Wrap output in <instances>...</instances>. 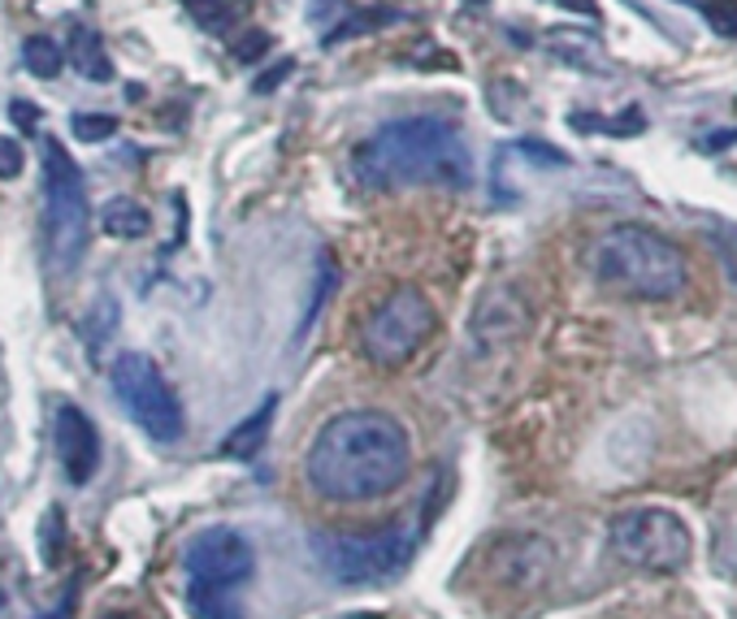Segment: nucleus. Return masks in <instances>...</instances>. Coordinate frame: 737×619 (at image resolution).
Returning a JSON list of instances; mask_svg holds the SVG:
<instances>
[{"mask_svg": "<svg viewBox=\"0 0 737 619\" xmlns=\"http://www.w3.org/2000/svg\"><path fill=\"white\" fill-rule=\"evenodd\" d=\"M57 455L70 485H87L100 468V433L91 424V416L78 408H62L57 412Z\"/></svg>", "mask_w": 737, "mask_h": 619, "instance_id": "nucleus-11", "label": "nucleus"}, {"mask_svg": "<svg viewBox=\"0 0 737 619\" xmlns=\"http://www.w3.org/2000/svg\"><path fill=\"white\" fill-rule=\"evenodd\" d=\"M274 412H278V399L270 395L256 412L248 416L243 424H234L230 433H226V442H221V451L230 455V460H252L261 446H265V438H270V424H274Z\"/></svg>", "mask_w": 737, "mask_h": 619, "instance_id": "nucleus-13", "label": "nucleus"}, {"mask_svg": "<svg viewBox=\"0 0 737 619\" xmlns=\"http://www.w3.org/2000/svg\"><path fill=\"white\" fill-rule=\"evenodd\" d=\"M100 225L113 234V239H144L147 225H152V217H147L144 205H135V200H109L105 212H100Z\"/></svg>", "mask_w": 737, "mask_h": 619, "instance_id": "nucleus-15", "label": "nucleus"}, {"mask_svg": "<svg viewBox=\"0 0 737 619\" xmlns=\"http://www.w3.org/2000/svg\"><path fill=\"white\" fill-rule=\"evenodd\" d=\"M22 62H26V69H31L35 78H57L62 66H66L62 48H57L48 35H31V40L22 44Z\"/></svg>", "mask_w": 737, "mask_h": 619, "instance_id": "nucleus-20", "label": "nucleus"}, {"mask_svg": "<svg viewBox=\"0 0 737 619\" xmlns=\"http://www.w3.org/2000/svg\"><path fill=\"white\" fill-rule=\"evenodd\" d=\"M551 563H556V551L547 538H504L495 546V567H504V581L508 589H538L547 576H551Z\"/></svg>", "mask_w": 737, "mask_h": 619, "instance_id": "nucleus-12", "label": "nucleus"}, {"mask_svg": "<svg viewBox=\"0 0 737 619\" xmlns=\"http://www.w3.org/2000/svg\"><path fill=\"white\" fill-rule=\"evenodd\" d=\"M40 619H62V616H40Z\"/></svg>", "mask_w": 737, "mask_h": 619, "instance_id": "nucleus-34", "label": "nucleus"}, {"mask_svg": "<svg viewBox=\"0 0 737 619\" xmlns=\"http://www.w3.org/2000/svg\"><path fill=\"white\" fill-rule=\"evenodd\" d=\"M413 546H417L413 529L326 538L321 542V567L339 585H382V581H395L413 563Z\"/></svg>", "mask_w": 737, "mask_h": 619, "instance_id": "nucleus-7", "label": "nucleus"}, {"mask_svg": "<svg viewBox=\"0 0 737 619\" xmlns=\"http://www.w3.org/2000/svg\"><path fill=\"white\" fill-rule=\"evenodd\" d=\"M413 473V438L391 412L356 408L330 416L304 451V482L334 507L395 494Z\"/></svg>", "mask_w": 737, "mask_h": 619, "instance_id": "nucleus-1", "label": "nucleus"}, {"mask_svg": "<svg viewBox=\"0 0 737 619\" xmlns=\"http://www.w3.org/2000/svg\"><path fill=\"white\" fill-rule=\"evenodd\" d=\"M270 35L265 31H239L234 35V44H230V53H234V62H243V66H252V62H261L265 53H270Z\"/></svg>", "mask_w": 737, "mask_h": 619, "instance_id": "nucleus-24", "label": "nucleus"}, {"mask_svg": "<svg viewBox=\"0 0 737 619\" xmlns=\"http://www.w3.org/2000/svg\"><path fill=\"white\" fill-rule=\"evenodd\" d=\"M100 619H135V616H127V611H109V616H100Z\"/></svg>", "mask_w": 737, "mask_h": 619, "instance_id": "nucleus-32", "label": "nucleus"}, {"mask_svg": "<svg viewBox=\"0 0 737 619\" xmlns=\"http://www.w3.org/2000/svg\"><path fill=\"white\" fill-rule=\"evenodd\" d=\"M590 274L603 290L642 299V303H663L685 290V256L681 247L638 221L612 225L594 247H590Z\"/></svg>", "mask_w": 737, "mask_h": 619, "instance_id": "nucleus-3", "label": "nucleus"}, {"mask_svg": "<svg viewBox=\"0 0 737 619\" xmlns=\"http://www.w3.org/2000/svg\"><path fill=\"white\" fill-rule=\"evenodd\" d=\"M399 13L395 9H361V13H352V18H343L330 35H326V48H339V44H348V40H361V35H373V31H382L386 22H395Z\"/></svg>", "mask_w": 737, "mask_h": 619, "instance_id": "nucleus-16", "label": "nucleus"}, {"mask_svg": "<svg viewBox=\"0 0 737 619\" xmlns=\"http://www.w3.org/2000/svg\"><path fill=\"white\" fill-rule=\"evenodd\" d=\"M703 18L716 35L737 40V0H703Z\"/></svg>", "mask_w": 737, "mask_h": 619, "instance_id": "nucleus-23", "label": "nucleus"}, {"mask_svg": "<svg viewBox=\"0 0 737 619\" xmlns=\"http://www.w3.org/2000/svg\"><path fill=\"white\" fill-rule=\"evenodd\" d=\"M469 4H486V0H469Z\"/></svg>", "mask_w": 737, "mask_h": 619, "instance_id": "nucleus-33", "label": "nucleus"}, {"mask_svg": "<svg viewBox=\"0 0 737 619\" xmlns=\"http://www.w3.org/2000/svg\"><path fill=\"white\" fill-rule=\"evenodd\" d=\"M729 143H737V131H721V135L707 139V147H729Z\"/></svg>", "mask_w": 737, "mask_h": 619, "instance_id": "nucleus-29", "label": "nucleus"}, {"mask_svg": "<svg viewBox=\"0 0 737 619\" xmlns=\"http://www.w3.org/2000/svg\"><path fill=\"white\" fill-rule=\"evenodd\" d=\"M87 230H91V212H87L82 169L57 139H44V261L57 277L70 274L82 261Z\"/></svg>", "mask_w": 737, "mask_h": 619, "instance_id": "nucleus-4", "label": "nucleus"}, {"mask_svg": "<svg viewBox=\"0 0 737 619\" xmlns=\"http://www.w3.org/2000/svg\"><path fill=\"white\" fill-rule=\"evenodd\" d=\"M22 165H26L22 143H18V139H0V178H18Z\"/></svg>", "mask_w": 737, "mask_h": 619, "instance_id": "nucleus-26", "label": "nucleus"}, {"mask_svg": "<svg viewBox=\"0 0 737 619\" xmlns=\"http://www.w3.org/2000/svg\"><path fill=\"white\" fill-rule=\"evenodd\" d=\"M339 619H386V616H373V611H356V616H339Z\"/></svg>", "mask_w": 737, "mask_h": 619, "instance_id": "nucleus-31", "label": "nucleus"}, {"mask_svg": "<svg viewBox=\"0 0 737 619\" xmlns=\"http://www.w3.org/2000/svg\"><path fill=\"white\" fill-rule=\"evenodd\" d=\"M473 339L482 346H508L529 330V299L516 281H499L477 299V312L469 321Z\"/></svg>", "mask_w": 737, "mask_h": 619, "instance_id": "nucleus-10", "label": "nucleus"}, {"mask_svg": "<svg viewBox=\"0 0 737 619\" xmlns=\"http://www.w3.org/2000/svg\"><path fill=\"white\" fill-rule=\"evenodd\" d=\"M183 9H187L205 31H213V35L234 31V22H239V13H243L239 0H183Z\"/></svg>", "mask_w": 737, "mask_h": 619, "instance_id": "nucleus-18", "label": "nucleus"}, {"mask_svg": "<svg viewBox=\"0 0 737 619\" xmlns=\"http://www.w3.org/2000/svg\"><path fill=\"white\" fill-rule=\"evenodd\" d=\"M252 542L239 529H205L183 551V576L191 589H226L239 594V585L252 581Z\"/></svg>", "mask_w": 737, "mask_h": 619, "instance_id": "nucleus-9", "label": "nucleus"}, {"mask_svg": "<svg viewBox=\"0 0 737 619\" xmlns=\"http://www.w3.org/2000/svg\"><path fill=\"white\" fill-rule=\"evenodd\" d=\"M292 69H295V62H292V57H283L278 66H270V69H265V74H261V78H256L252 87H256V91L265 96V91H274L278 82H287V78H292Z\"/></svg>", "mask_w": 737, "mask_h": 619, "instance_id": "nucleus-27", "label": "nucleus"}, {"mask_svg": "<svg viewBox=\"0 0 737 619\" xmlns=\"http://www.w3.org/2000/svg\"><path fill=\"white\" fill-rule=\"evenodd\" d=\"M560 4H569V9H582V13H594V0H560Z\"/></svg>", "mask_w": 737, "mask_h": 619, "instance_id": "nucleus-30", "label": "nucleus"}, {"mask_svg": "<svg viewBox=\"0 0 737 619\" xmlns=\"http://www.w3.org/2000/svg\"><path fill=\"white\" fill-rule=\"evenodd\" d=\"M435 303L417 286H395L361 325V351L373 368H404L435 334Z\"/></svg>", "mask_w": 737, "mask_h": 619, "instance_id": "nucleus-6", "label": "nucleus"}, {"mask_svg": "<svg viewBox=\"0 0 737 619\" xmlns=\"http://www.w3.org/2000/svg\"><path fill=\"white\" fill-rule=\"evenodd\" d=\"M187 607L196 619H243L239 594H226V589H191L187 585Z\"/></svg>", "mask_w": 737, "mask_h": 619, "instance_id": "nucleus-19", "label": "nucleus"}, {"mask_svg": "<svg viewBox=\"0 0 737 619\" xmlns=\"http://www.w3.org/2000/svg\"><path fill=\"white\" fill-rule=\"evenodd\" d=\"M607 546L625 567L668 576V572H681L690 563L694 538H690V524L676 511L638 507V511H620L607 524Z\"/></svg>", "mask_w": 737, "mask_h": 619, "instance_id": "nucleus-5", "label": "nucleus"}, {"mask_svg": "<svg viewBox=\"0 0 737 619\" xmlns=\"http://www.w3.org/2000/svg\"><path fill=\"white\" fill-rule=\"evenodd\" d=\"M9 118H13L22 131H31V126L40 122V109H35L31 100H13V104H9Z\"/></svg>", "mask_w": 737, "mask_h": 619, "instance_id": "nucleus-28", "label": "nucleus"}, {"mask_svg": "<svg viewBox=\"0 0 737 619\" xmlns=\"http://www.w3.org/2000/svg\"><path fill=\"white\" fill-rule=\"evenodd\" d=\"M551 53H560L569 66L578 69L603 66V53H598V44L590 40L586 31H551Z\"/></svg>", "mask_w": 737, "mask_h": 619, "instance_id": "nucleus-17", "label": "nucleus"}, {"mask_svg": "<svg viewBox=\"0 0 737 619\" xmlns=\"http://www.w3.org/2000/svg\"><path fill=\"white\" fill-rule=\"evenodd\" d=\"M573 126H578V131H612V135H638V131L647 126V118H642V109H625L620 118H578V113H573Z\"/></svg>", "mask_w": 737, "mask_h": 619, "instance_id": "nucleus-21", "label": "nucleus"}, {"mask_svg": "<svg viewBox=\"0 0 737 619\" xmlns=\"http://www.w3.org/2000/svg\"><path fill=\"white\" fill-rule=\"evenodd\" d=\"M352 165H356V178L373 191L417 187V183L464 187L473 174L464 139L439 118H404V122L382 126L377 135L356 147Z\"/></svg>", "mask_w": 737, "mask_h": 619, "instance_id": "nucleus-2", "label": "nucleus"}, {"mask_svg": "<svg viewBox=\"0 0 737 619\" xmlns=\"http://www.w3.org/2000/svg\"><path fill=\"white\" fill-rule=\"evenodd\" d=\"M113 390H118L122 408L135 416V424L144 429L147 438L174 442L183 433V408H178L169 382L161 377V368L147 355H140V351L118 355V364H113Z\"/></svg>", "mask_w": 737, "mask_h": 619, "instance_id": "nucleus-8", "label": "nucleus"}, {"mask_svg": "<svg viewBox=\"0 0 737 619\" xmlns=\"http://www.w3.org/2000/svg\"><path fill=\"white\" fill-rule=\"evenodd\" d=\"M62 538H66L62 507H53V511H48V520H44V538H40V551H44L48 563H62Z\"/></svg>", "mask_w": 737, "mask_h": 619, "instance_id": "nucleus-25", "label": "nucleus"}, {"mask_svg": "<svg viewBox=\"0 0 737 619\" xmlns=\"http://www.w3.org/2000/svg\"><path fill=\"white\" fill-rule=\"evenodd\" d=\"M66 53H70L74 69H78L87 82H109V78H113V62H109V53H105V40H100L91 26H74Z\"/></svg>", "mask_w": 737, "mask_h": 619, "instance_id": "nucleus-14", "label": "nucleus"}, {"mask_svg": "<svg viewBox=\"0 0 737 619\" xmlns=\"http://www.w3.org/2000/svg\"><path fill=\"white\" fill-rule=\"evenodd\" d=\"M70 131L74 139H82V143H105V139L118 135V118H113V113H74Z\"/></svg>", "mask_w": 737, "mask_h": 619, "instance_id": "nucleus-22", "label": "nucleus"}]
</instances>
